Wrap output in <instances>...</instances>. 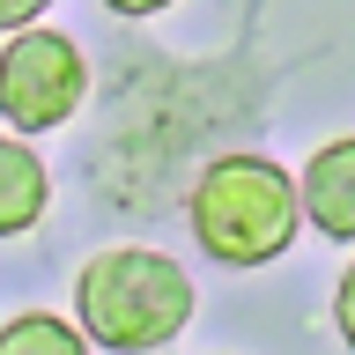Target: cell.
Returning <instances> with one entry per match:
<instances>
[{
    "label": "cell",
    "instance_id": "1",
    "mask_svg": "<svg viewBox=\"0 0 355 355\" xmlns=\"http://www.w3.org/2000/svg\"><path fill=\"white\" fill-rule=\"evenodd\" d=\"M185 318H193V282L148 244H111L74 274V326L89 333V348L155 355L185 333Z\"/></svg>",
    "mask_w": 355,
    "mask_h": 355
},
{
    "label": "cell",
    "instance_id": "2",
    "mask_svg": "<svg viewBox=\"0 0 355 355\" xmlns=\"http://www.w3.org/2000/svg\"><path fill=\"white\" fill-rule=\"evenodd\" d=\"M185 222L207 259L222 266H274L296 244V178L266 155H215L185 193Z\"/></svg>",
    "mask_w": 355,
    "mask_h": 355
},
{
    "label": "cell",
    "instance_id": "3",
    "mask_svg": "<svg viewBox=\"0 0 355 355\" xmlns=\"http://www.w3.org/2000/svg\"><path fill=\"white\" fill-rule=\"evenodd\" d=\"M89 96V60L82 44L60 37V30H30L22 22L8 52H0V119L15 133H52L67 126Z\"/></svg>",
    "mask_w": 355,
    "mask_h": 355
},
{
    "label": "cell",
    "instance_id": "4",
    "mask_svg": "<svg viewBox=\"0 0 355 355\" xmlns=\"http://www.w3.org/2000/svg\"><path fill=\"white\" fill-rule=\"evenodd\" d=\"M296 207L311 215V230L333 244H355V133L326 141V148L304 163V185H296Z\"/></svg>",
    "mask_w": 355,
    "mask_h": 355
},
{
    "label": "cell",
    "instance_id": "5",
    "mask_svg": "<svg viewBox=\"0 0 355 355\" xmlns=\"http://www.w3.org/2000/svg\"><path fill=\"white\" fill-rule=\"evenodd\" d=\"M44 200H52L44 163L22 148V141H8V133H0V237L37 230V222H44Z\"/></svg>",
    "mask_w": 355,
    "mask_h": 355
},
{
    "label": "cell",
    "instance_id": "6",
    "mask_svg": "<svg viewBox=\"0 0 355 355\" xmlns=\"http://www.w3.org/2000/svg\"><path fill=\"white\" fill-rule=\"evenodd\" d=\"M0 355H89V333L52 318V311H22L0 326Z\"/></svg>",
    "mask_w": 355,
    "mask_h": 355
},
{
    "label": "cell",
    "instance_id": "7",
    "mask_svg": "<svg viewBox=\"0 0 355 355\" xmlns=\"http://www.w3.org/2000/svg\"><path fill=\"white\" fill-rule=\"evenodd\" d=\"M333 326H340V340L355 348V266L340 274V288H333Z\"/></svg>",
    "mask_w": 355,
    "mask_h": 355
},
{
    "label": "cell",
    "instance_id": "8",
    "mask_svg": "<svg viewBox=\"0 0 355 355\" xmlns=\"http://www.w3.org/2000/svg\"><path fill=\"white\" fill-rule=\"evenodd\" d=\"M44 8H52V0H0V37H8V30H22V22H37Z\"/></svg>",
    "mask_w": 355,
    "mask_h": 355
},
{
    "label": "cell",
    "instance_id": "9",
    "mask_svg": "<svg viewBox=\"0 0 355 355\" xmlns=\"http://www.w3.org/2000/svg\"><path fill=\"white\" fill-rule=\"evenodd\" d=\"M111 15H126V22H141V15H163V8H171V0H104Z\"/></svg>",
    "mask_w": 355,
    "mask_h": 355
}]
</instances>
